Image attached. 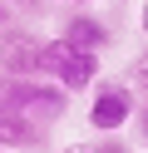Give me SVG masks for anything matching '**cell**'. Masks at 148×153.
Segmentation results:
<instances>
[{
  "label": "cell",
  "instance_id": "cell-1",
  "mask_svg": "<svg viewBox=\"0 0 148 153\" xmlns=\"http://www.w3.org/2000/svg\"><path fill=\"white\" fill-rule=\"evenodd\" d=\"M0 109H15L35 123H59L69 109V89H59L54 79H15V74H0Z\"/></svg>",
  "mask_w": 148,
  "mask_h": 153
},
{
  "label": "cell",
  "instance_id": "cell-2",
  "mask_svg": "<svg viewBox=\"0 0 148 153\" xmlns=\"http://www.w3.org/2000/svg\"><path fill=\"white\" fill-rule=\"evenodd\" d=\"M45 79H54L59 89H69V94H79V89H89V84L99 79V54L94 50H74L69 40H45Z\"/></svg>",
  "mask_w": 148,
  "mask_h": 153
},
{
  "label": "cell",
  "instance_id": "cell-3",
  "mask_svg": "<svg viewBox=\"0 0 148 153\" xmlns=\"http://www.w3.org/2000/svg\"><path fill=\"white\" fill-rule=\"evenodd\" d=\"M128 119H138V89L133 84H99L89 99V128L118 133Z\"/></svg>",
  "mask_w": 148,
  "mask_h": 153
},
{
  "label": "cell",
  "instance_id": "cell-4",
  "mask_svg": "<svg viewBox=\"0 0 148 153\" xmlns=\"http://www.w3.org/2000/svg\"><path fill=\"white\" fill-rule=\"evenodd\" d=\"M0 74L45 79V40L30 30H0Z\"/></svg>",
  "mask_w": 148,
  "mask_h": 153
},
{
  "label": "cell",
  "instance_id": "cell-5",
  "mask_svg": "<svg viewBox=\"0 0 148 153\" xmlns=\"http://www.w3.org/2000/svg\"><path fill=\"white\" fill-rule=\"evenodd\" d=\"M59 40H69L74 50H94V54H99L109 40H114V30H109L94 10H69V20H64V30H59Z\"/></svg>",
  "mask_w": 148,
  "mask_h": 153
},
{
  "label": "cell",
  "instance_id": "cell-6",
  "mask_svg": "<svg viewBox=\"0 0 148 153\" xmlns=\"http://www.w3.org/2000/svg\"><path fill=\"white\" fill-rule=\"evenodd\" d=\"M45 123H35V119H25V114H15V109H0V148H39L45 143Z\"/></svg>",
  "mask_w": 148,
  "mask_h": 153
},
{
  "label": "cell",
  "instance_id": "cell-7",
  "mask_svg": "<svg viewBox=\"0 0 148 153\" xmlns=\"http://www.w3.org/2000/svg\"><path fill=\"white\" fill-rule=\"evenodd\" d=\"M133 89H138V94H148V50L133 59Z\"/></svg>",
  "mask_w": 148,
  "mask_h": 153
},
{
  "label": "cell",
  "instance_id": "cell-8",
  "mask_svg": "<svg viewBox=\"0 0 148 153\" xmlns=\"http://www.w3.org/2000/svg\"><path fill=\"white\" fill-rule=\"evenodd\" d=\"M10 10H20V15H45L49 0H10Z\"/></svg>",
  "mask_w": 148,
  "mask_h": 153
},
{
  "label": "cell",
  "instance_id": "cell-9",
  "mask_svg": "<svg viewBox=\"0 0 148 153\" xmlns=\"http://www.w3.org/2000/svg\"><path fill=\"white\" fill-rule=\"evenodd\" d=\"M138 128H143V148H148V109H138Z\"/></svg>",
  "mask_w": 148,
  "mask_h": 153
},
{
  "label": "cell",
  "instance_id": "cell-10",
  "mask_svg": "<svg viewBox=\"0 0 148 153\" xmlns=\"http://www.w3.org/2000/svg\"><path fill=\"white\" fill-rule=\"evenodd\" d=\"M10 20V0H0V25H5Z\"/></svg>",
  "mask_w": 148,
  "mask_h": 153
},
{
  "label": "cell",
  "instance_id": "cell-11",
  "mask_svg": "<svg viewBox=\"0 0 148 153\" xmlns=\"http://www.w3.org/2000/svg\"><path fill=\"white\" fill-rule=\"evenodd\" d=\"M69 5H74V10H89V5H94V0H69Z\"/></svg>",
  "mask_w": 148,
  "mask_h": 153
},
{
  "label": "cell",
  "instance_id": "cell-12",
  "mask_svg": "<svg viewBox=\"0 0 148 153\" xmlns=\"http://www.w3.org/2000/svg\"><path fill=\"white\" fill-rule=\"evenodd\" d=\"M138 25H143V30H148V5H143V15H138Z\"/></svg>",
  "mask_w": 148,
  "mask_h": 153
},
{
  "label": "cell",
  "instance_id": "cell-13",
  "mask_svg": "<svg viewBox=\"0 0 148 153\" xmlns=\"http://www.w3.org/2000/svg\"><path fill=\"white\" fill-rule=\"evenodd\" d=\"M0 153H5V148H0Z\"/></svg>",
  "mask_w": 148,
  "mask_h": 153
}]
</instances>
